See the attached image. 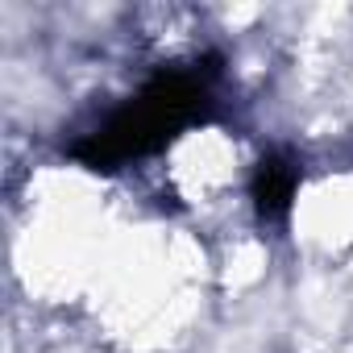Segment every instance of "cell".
<instances>
[{
	"instance_id": "obj_2",
	"label": "cell",
	"mask_w": 353,
	"mask_h": 353,
	"mask_svg": "<svg viewBox=\"0 0 353 353\" xmlns=\"http://www.w3.org/2000/svg\"><path fill=\"white\" fill-rule=\"evenodd\" d=\"M295 188H299V166L287 154H266L254 170V188H250L254 204H258V216L262 221H287Z\"/></svg>"
},
{
	"instance_id": "obj_1",
	"label": "cell",
	"mask_w": 353,
	"mask_h": 353,
	"mask_svg": "<svg viewBox=\"0 0 353 353\" xmlns=\"http://www.w3.org/2000/svg\"><path fill=\"white\" fill-rule=\"evenodd\" d=\"M204 112H208V83L196 71H162L104 129L83 137L75 145V158L96 170H112L137 154L166 145L174 133L196 125Z\"/></svg>"
}]
</instances>
